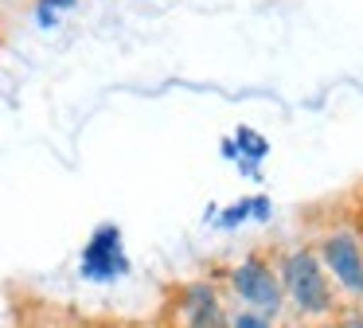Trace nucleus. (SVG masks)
I'll return each instance as SVG.
<instances>
[{
    "label": "nucleus",
    "instance_id": "1",
    "mask_svg": "<svg viewBox=\"0 0 363 328\" xmlns=\"http://www.w3.org/2000/svg\"><path fill=\"white\" fill-rule=\"evenodd\" d=\"M274 266H277V278H281L285 312L297 324H316V320H328L344 309L328 273H324L320 258H316L313 242H297V246L277 250Z\"/></svg>",
    "mask_w": 363,
    "mask_h": 328
},
{
    "label": "nucleus",
    "instance_id": "2",
    "mask_svg": "<svg viewBox=\"0 0 363 328\" xmlns=\"http://www.w3.org/2000/svg\"><path fill=\"white\" fill-rule=\"evenodd\" d=\"M223 293H227L230 305L266 312L274 320L289 317L285 312V293H281V278H277L274 254H266V250H246L230 270H223Z\"/></svg>",
    "mask_w": 363,
    "mask_h": 328
},
{
    "label": "nucleus",
    "instance_id": "3",
    "mask_svg": "<svg viewBox=\"0 0 363 328\" xmlns=\"http://www.w3.org/2000/svg\"><path fill=\"white\" fill-rule=\"evenodd\" d=\"M324 273H328L336 297L363 301V234L355 226H328L313 242Z\"/></svg>",
    "mask_w": 363,
    "mask_h": 328
},
{
    "label": "nucleus",
    "instance_id": "4",
    "mask_svg": "<svg viewBox=\"0 0 363 328\" xmlns=\"http://www.w3.org/2000/svg\"><path fill=\"white\" fill-rule=\"evenodd\" d=\"M227 320H230V301L215 273L191 278L180 289H172L168 328H227Z\"/></svg>",
    "mask_w": 363,
    "mask_h": 328
},
{
    "label": "nucleus",
    "instance_id": "5",
    "mask_svg": "<svg viewBox=\"0 0 363 328\" xmlns=\"http://www.w3.org/2000/svg\"><path fill=\"white\" fill-rule=\"evenodd\" d=\"M133 273V258L125 250V234L118 223H98L79 250V278L90 285H118Z\"/></svg>",
    "mask_w": 363,
    "mask_h": 328
},
{
    "label": "nucleus",
    "instance_id": "6",
    "mask_svg": "<svg viewBox=\"0 0 363 328\" xmlns=\"http://www.w3.org/2000/svg\"><path fill=\"white\" fill-rule=\"evenodd\" d=\"M230 141H235V153H238V160H242V164H262L269 156V141L262 137V133H254L250 125H238V129L230 133Z\"/></svg>",
    "mask_w": 363,
    "mask_h": 328
},
{
    "label": "nucleus",
    "instance_id": "7",
    "mask_svg": "<svg viewBox=\"0 0 363 328\" xmlns=\"http://www.w3.org/2000/svg\"><path fill=\"white\" fill-rule=\"evenodd\" d=\"M227 328H277V320L266 317V312H254V309H242V305H230Z\"/></svg>",
    "mask_w": 363,
    "mask_h": 328
},
{
    "label": "nucleus",
    "instance_id": "8",
    "mask_svg": "<svg viewBox=\"0 0 363 328\" xmlns=\"http://www.w3.org/2000/svg\"><path fill=\"white\" fill-rule=\"evenodd\" d=\"M211 223L219 226V231H235V226H242L246 219H250V199H238V203H230V207H223V211H211Z\"/></svg>",
    "mask_w": 363,
    "mask_h": 328
},
{
    "label": "nucleus",
    "instance_id": "9",
    "mask_svg": "<svg viewBox=\"0 0 363 328\" xmlns=\"http://www.w3.org/2000/svg\"><path fill=\"white\" fill-rule=\"evenodd\" d=\"M340 324L344 328H363V301H352L347 309H340Z\"/></svg>",
    "mask_w": 363,
    "mask_h": 328
},
{
    "label": "nucleus",
    "instance_id": "10",
    "mask_svg": "<svg viewBox=\"0 0 363 328\" xmlns=\"http://www.w3.org/2000/svg\"><path fill=\"white\" fill-rule=\"evenodd\" d=\"M269 211H274V203H269V195H250V219L254 223H266Z\"/></svg>",
    "mask_w": 363,
    "mask_h": 328
},
{
    "label": "nucleus",
    "instance_id": "11",
    "mask_svg": "<svg viewBox=\"0 0 363 328\" xmlns=\"http://www.w3.org/2000/svg\"><path fill=\"white\" fill-rule=\"evenodd\" d=\"M35 23H40V28H55L59 23V12H51V8H43V4H35Z\"/></svg>",
    "mask_w": 363,
    "mask_h": 328
},
{
    "label": "nucleus",
    "instance_id": "12",
    "mask_svg": "<svg viewBox=\"0 0 363 328\" xmlns=\"http://www.w3.org/2000/svg\"><path fill=\"white\" fill-rule=\"evenodd\" d=\"M35 4H43V8H51V12H71L79 0H35Z\"/></svg>",
    "mask_w": 363,
    "mask_h": 328
},
{
    "label": "nucleus",
    "instance_id": "13",
    "mask_svg": "<svg viewBox=\"0 0 363 328\" xmlns=\"http://www.w3.org/2000/svg\"><path fill=\"white\" fill-rule=\"evenodd\" d=\"M219 153H223V160H238V153H235V141H230V137H223V141H219Z\"/></svg>",
    "mask_w": 363,
    "mask_h": 328
},
{
    "label": "nucleus",
    "instance_id": "14",
    "mask_svg": "<svg viewBox=\"0 0 363 328\" xmlns=\"http://www.w3.org/2000/svg\"><path fill=\"white\" fill-rule=\"evenodd\" d=\"M308 328H344V324H340V312H336V317H328V320H316V324H308Z\"/></svg>",
    "mask_w": 363,
    "mask_h": 328
},
{
    "label": "nucleus",
    "instance_id": "15",
    "mask_svg": "<svg viewBox=\"0 0 363 328\" xmlns=\"http://www.w3.org/2000/svg\"><path fill=\"white\" fill-rule=\"evenodd\" d=\"M289 328H308V324H297V320H293V324H289Z\"/></svg>",
    "mask_w": 363,
    "mask_h": 328
}]
</instances>
